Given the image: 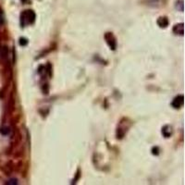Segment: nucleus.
<instances>
[{"label":"nucleus","instance_id":"nucleus-5","mask_svg":"<svg viewBox=\"0 0 185 185\" xmlns=\"http://www.w3.org/2000/svg\"><path fill=\"white\" fill-rule=\"evenodd\" d=\"M158 24L161 27V28H165L167 26V24H169V20H167V19L166 18V17H161V18L158 19Z\"/></svg>","mask_w":185,"mask_h":185},{"label":"nucleus","instance_id":"nucleus-9","mask_svg":"<svg viewBox=\"0 0 185 185\" xmlns=\"http://www.w3.org/2000/svg\"><path fill=\"white\" fill-rule=\"evenodd\" d=\"M17 183H18V182H17L16 180H10V181H8L7 182V184H17Z\"/></svg>","mask_w":185,"mask_h":185},{"label":"nucleus","instance_id":"nucleus-4","mask_svg":"<svg viewBox=\"0 0 185 185\" xmlns=\"http://www.w3.org/2000/svg\"><path fill=\"white\" fill-rule=\"evenodd\" d=\"M183 30H184V27H183V24L181 23V24H177L174 26V28H173V32H174L176 34H181V35H183Z\"/></svg>","mask_w":185,"mask_h":185},{"label":"nucleus","instance_id":"nucleus-10","mask_svg":"<svg viewBox=\"0 0 185 185\" xmlns=\"http://www.w3.org/2000/svg\"><path fill=\"white\" fill-rule=\"evenodd\" d=\"M3 21H4V20H3V17L0 15V24H2L3 23Z\"/></svg>","mask_w":185,"mask_h":185},{"label":"nucleus","instance_id":"nucleus-2","mask_svg":"<svg viewBox=\"0 0 185 185\" xmlns=\"http://www.w3.org/2000/svg\"><path fill=\"white\" fill-rule=\"evenodd\" d=\"M105 38L106 40V43H108V44L109 46V47L111 49L115 50L116 49V46H117V42H116V39L114 37V35L112 34L111 32H108L105 35Z\"/></svg>","mask_w":185,"mask_h":185},{"label":"nucleus","instance_id":"nucleus-8","mask_svg":"<svg viewBox=\"0 0 185 185\" xmlns=\"http://www.w3.org/2000/svg\"><path fill=\"white\" fill-rule=\"evenodd\" d=\"M27 44H28L27 39H25V38H20V46H26Z\"/></svg>","mask_w":185,"mask_h":185},{"label":"nucleus","instance_id":"nucleus-6","mask_svg":"<svg viewBox=\"0 0 185 185\" xmlns=\"http://www.w3.org/2000/svg\"><path fill=\"white\" fill-rule=\"evenodd\" d=\"M162 133H163V135L165 137H170L172 133V130H171V127L170 126H165L163 128V130H162Z\"/></svg>","mask_w":185,"mask_h":185},{"label":"nucleus","instance_id":"nucleus-3","mask_svg":"<svg viewBox=\"0 0 185 185\" xmlns=\"http://www.w3.org/2000/svg\"><path fill=\"white\" fill-rule=\"evenodd\" d=\"M183 102H184V97L183 95H178L174 98L172 102V106L174 108H180L183 106Z\"/></svg>","mask_w":185,"mask_h":185},{"label":"nucleus","instance_id":"nucleus-1","mask_svg":"<svg viewBox=\"0 0 185 185\" xmlns=\"http://www.w3.org/2000/svg\"><path fill=\"white\" fill-rule=\"evenodd\" d=\"M35 20V14L32 10H25L20 14V24L22 26H26L33 23Z\"/></svg>","mask_w":185,"mask_h":185},{"label":"nucleus","instance_id":"nucleus-7","mask_svg":"<svg viewBox=\"0 0 185 185\" xmlns=\"http://www.w3.org/2000/svg\"><path fill=\"white\" fill-rule=\"evenodd\" d=\"M0 132H1L2 134H4V135H7V134L9 133V129L8 127H4L0 130Z\"/></svg>","mask_w":185,"mask_h":185}]
</instances>
